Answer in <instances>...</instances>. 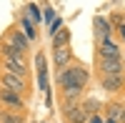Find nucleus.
<instances>
[{"mask_svg":"<svg viewBox=\"0 0 125 123\" xmlns=\"http://www.w3.org/2000/svg\"><path fill=\"white\" fill-rule=\"evenodd\" d=\"M58 80L62 88H83L88 83V70L80 68V65H73V68H65L58 73Z\"/></svg>","mask_w":125,"mask_h":123,"instance_id":"nucleus-1","label":"nucleus"},{"mask_svg":"<svg viewBox=\"0 0 125 123\" xmlns=\"http://www.w3.org/2000/svg\"><path fill=\"white\" fill-rule=\"evenodd\" d=\"M5 65H8V73H13V75H20L23 78L25 75V70H28V65H25V60H23V53H18L15 48H5Z\"/></svg>","mask_w":125,"mask_h":123,"instance_id":"nucleus-2","label":"nucleus"},{"mask_svg":"<svg viewBox=\"0 0 125 123\" xmlns=\"http://www.w3.org/2000/svg\"><path fill=\"white\" fill-rule=\"evenodd\" d=\"M0 83H3V88L13 90V93H18V96L25 90V80L20 78V75H13V73H8V70H5L3 75H0Z\"/></svg>","mask_w":125,"mask_h":123,"instance_id":"nucleus-3","label":"nucleus"},{"mask_svg":"<svg viewBox=\"0 0 125 123\" xmlns=\"http://www.w3.org/2000/svg\"><path fill=\"white\" fill-rule=\"evenodd\" d=\"M100 70H103V75H123V60L115 58V60H100Z\"/></svg>","mask_w":125,"mask_h":123,"instance_id":"nucleus-4","label":"nucleus"},{"mask_svg":"<svg viewBox=\"0 0 125 123\" xmlns=\"http://www.w3.org/2000/svg\"><path fill=\"white\" fill-rule=\"evenodd\" d=\"M115 58H120L118 45L113 43L110 38H108V40H103V43H100V60H115Z\"/></svg>","mask_w":125,"mask_h":123,"instance_id":"nucleus-5","label":"nucleus"},{"mask_svg":"<svg viewBox=\"0 0 125 123\" xmlns=\"http://www.w3.org/2000/svg\"><path fill=\"white\" fill-rule=\"evenodd\" d=\"M35 65H38V83L43 90H48V70H45V55L43 53L35 55Z\"/></svg>","mask_w":125,"mask_h":123,"instance_id":"nucleus-6","label":"nucleus"},{"mask_svg":"<svg viewBox=\"0 0 125 123\" xmlns=\"http://www.w3.org/2000/svg\"><path fill=\"white\" fill-rule=\"evenodd\" d=\"M0 100H3L5 106H10V108H23V98L18 93H13V90H8V88L0 90Z\"/></svg>","mask_w":125,"mask_h":123,"instance_id":"nucleus-7","label":"nucleus"},{"mask_svg":"<svg viewBox=\"0 0 125 123\" xmlns=\"http://www.w3.org/2000/svg\"><path fill=\"white\" fill-rule=\"evenodd\" d=\"M70 55H73V50L65 45V48H55L53 50V63L58 65V68H65L68 65V60H70Z\"/></svg>","mask_w":125,"mask_h":123,"instance_id":"nucleus-8","label":"nucleus"},{"mask_svg":"<svg viewBox=\"0 0 125 123\" xmlns=\"http://www.w3.org/2000/svg\"><path fill=\"white\" fill-rule=\"evenodd\" d=\"M8 43H10V48H15L18 53H25V50H28V40H25V35H20L18 30H13V33H10Z\"/></svg>","mask_w":125,"mask_h":123,"instance_id":"nucleus-9","label":"nucleus"},{"mask_svg":"<svg viewBox=\"0 0 125 123\" xmlns=\"http://www.w3.org/2000/svg\"><path fill=\"white\" fill-rule=\"evenodd\" d=\"M123 86H125L123 75H103V88L105 90H120Z\"/></svg>","mask_w":125,"mask_h":123,"instance_id":"nucleus-10","label":"nucleus"},{"mask_svg":"<svg viewBox=\"0 0 125 123\" xmlns=\"http://www.w3.org/2000/svg\"><path fill=\"white\" fill-rule=\"evenodd\" d=\"M93 23H95V35H98V40H100V43H103V40H108V35H110L108 20H105V18H95Z\"/></svg>","mask_w":125,"mask_h":123,"instance_id":"nucleus-11","label":"nucleus"},{"mask_svg":"<svg viewBox=\"0 0 125 123\" xmlns=\"http://www.w3.org/2000/svg\"><path fill=\"white\" fill-rule=\"evenodd\" d=\"M50 38H53V45H55V48H65L68 40H70V30H68V28H60L58 33L50 35Z\"/></svg>","mask_w":125,"mask_h":123,"instance_id":"nucleus-12","label":"nucleus"},{"mask_svg":"<svg viewBox=\"0 0 125 123\" xmlns=\"http://www.w3.org/2000/svg\"><path fill=\"white\" fill-rule=\"evenodd\" d=\"M85 118H88V113L83 111V106L68 111V121H70V123H85Z\"/></svg>","mask_w":125,"mask_h":123,"instance_id":"nucleus-13","label":"nucleus"},{"mask_svg":"<svg viewBox=\"0 0 125 123\" xmlns=\"http://www.w3.org/2000/svg\"><path fill=\"white\" fill-rule=\"evenodd\" d=\"M20 28H23V33H25V40H35V28H33V23H30L28 18H23Z\"/></svg>","mask_w":125,"mask_h":123,"instance_id":"nucleus-14","label":"nucleus"},{"mask_svg":"<svg viewBox=\"0 0 125 123\" xmlns=\"http://www.w3.org/2000/svg\"><path fill=\"white\" fill-rule=\"evenodd\" d=\"M0 123H23L20 113H0Z\"/></svg>","mask_w":125,"mask_h":123,"instance_id":"nucleus-15","label":"nucleus"},{"mask_svg":"<svg viewBox=\"0 0 125 123\" xmlns=\"http://www.w3.org/2000/svg\"><path fill=\"white\" fill-rule=\"evenodd\" d=\"M80 90L83 88H65V103H70V100H75L80 96Z\"/></svg>","mask_w":125,"mask_h":123,"instance_id":"nucleus-16","label":"nucleus"},{"mask_svg":"<svg viewBox=\"0 0 125 123\" xmlns=\"http://www.w3.org/2000/svg\"><path fill=\"white\" fill-rule=\"evenodd\" d=\"M28 15L33 18V20H40V8H38V5H28ZM30 18H28V20H30Z\"/></svg>","mask_w":125,"mask_h":123,"instance_id":"nucleus-17","label":"nucleus"},{"mask_svg":"<svg viewBox=\"0 0 125 123\" xmlns=\"http://www.w3.org/2000/svg\"><path fill=\"white\" fill-rule=\"evenodd\" d=\"M60 28H62V20H60V18H55L53 23H50V35H55V33H58Z\"/></svg>","mask_w":125,"mask_h":123,"instance_id":"nucleus-18","label":"nucleus"},{"mask_svg":"<svg viewBox=\"0 0 125 123\" xmlns=\"http://www.w3.org/2000/svg\"><path fill=\"white\" fill-rule=\"evenodd\" d=\"M120 111H123V106H110V118L120 121Z\"/></svg>","mask_w":125,"mask_h":123,"instance_id":"nucleus-19","label":"nucleus"},{"mask_svg":"<svg viewBox=\"0 0 125 123\" xmlns=\"http://www.w3.org/2000/svg\"><path fill=\"white\" fill-rule=\"evenodd\" d=\"M45 20H48V23H53V20H55V10H53V8L45 10Z\"/></svg>","mask_w":125,"mask_h":123,"instance_id":"nucleus-20","label":"nucleus"},{"mask_svg":"<svg viewBox=\"0 0 125 123\" xmlns=\"http://www.w3.org/2000/svg\"><path fill=\"white\" fill-rule=\"evenodd\" d=\"M120 121H123V123H125V108H123V111H120Z\"/></svg>","mask_w":125,"mask_h":123,"instance_id":"nucleus-21","label":"nucleus"},{"mask_svg":"<svg viewBox=\"0 0 125 123\" xmlns=\"http://www.w3.org/2000/svg\"><path fill=\"white\" fill-rule=\"evenodd\" d=\"M90 123H100V118H98V116H93V121H90Z\"/></svg>","mask_w":125,"mask_h":123,"instance_id":"nucleus-22","label":"nucleus"},{"mask_svg":"<svg viewBox=\"0 0 125 123\" xmlns=\"http://www.w3.org/2000/svg\"><path fill=\"white\" fill-rule=\"evenodd\" d=\"M120 33H123V38H125V23H123V25H120Z\"/></svg>","mask_w":125,"mask_h":123,"instance_id":"nucleus-23","label":"nucleus"},{"mask_svg":"<svg viewBox=\"0 0 125 123\" xmlns=\"http://www.w3.org/2000/svg\"><path fill=\"white\" fill-rule=\"evenodd\" d=\"M108 123H115V121H108Z\"/></svg>","mask_w":125,"mask_h":123,"instance_id":"nucleus-24","label":"nucleus"}]
</instances>
